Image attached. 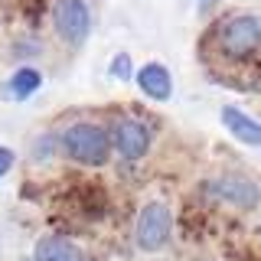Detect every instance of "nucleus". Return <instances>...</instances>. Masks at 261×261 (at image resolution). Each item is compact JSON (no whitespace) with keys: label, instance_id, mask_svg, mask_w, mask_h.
I'll return each instance as SVG.
<instances>
[{"label":"nucleus","instance_id":"13","mask_svg":"<svg viewBox=\"0 0 261 261\" xmlns=\"http://www.w3.org/2000/svg\"><path fill=\"white\" fill-rule=\"evenodd\" d=\"M258 235H261V228H258Z\"/></svg>","mask_w":261,"mask_h":261},{"label":"nucleus","instance_id":"6","mask_svg":"<svg viewBox=\"0 0 261 261\" xmlns=\"http://www.w3.org/2000/svg\"><path fill=\"white\" fill-rule=\"evenodd\" d=\"M206 193L212 196V199L228 202V206H235V209H251V206H258V199H261L258 186L251 183L248 176H219V179H209Z\"/></svg>","mask_w":261,"mask_h":261},{"label":"nucleus","instance_id":"11","mask_svg":"<svg viewBox=\"0 0 261 261\" xmlns=\"http://www.w3.org/2000/svg\"><path fill=\"white\" fill-rule=\"evenodd\" d=\"M108 79H134V65H130V53H114V59L108 62Z\"/></svg>","mask_w":261,"mask_h":261},{"label":"nucleus","instance_id":"8","mask_svg":"<svg viewBox=\"0 0 261 261\" xmlns=\"http://www.w3.org/2000/svg\"><path fill=\"white\" fill-rule=\"evenodd\" d=\"M219 118H222L225 130H228V134H232L239 144L261 147V121H255L251 114H245L242 108H235V105H225V108L219 111Z\"/></svg>","mask_w":261,"mask_h":261},{"label":"nucleus","instance_id":"10","mask_svg":"<svg viewBox=\"0 0 261 261\" xmlns=\"http://www.w3.org/2000/svg\"><path fill=\"white\" fill-rule=\"evenodd\" d=\"M43 88V72L33 69V65H23V69H16L10 82H7V95L16 98V101H23V98H30L33 92H39Z\"/></svg>","mask_w":261,"mask_h":261},{"label":"nucleus","instance_id":"3","mask_svg":"<svg viewBox=\"0 0 261 261\" xmlns=\"http://www.w3.org/2000/svg\"><path fill=\"white\" fill-rule=\"evenodd\" d=\"M261 46V20L251 13H239L222 23L219 30V49L228 59H245Z\"/></svg>","mask_w":261,"mask_h":261},{"label":"nucleus","instance_id":"1","mask_svg":"<svg viewBox=\"0 0 261 261\" xmlns=\"http://www.w3.org/2000/svg\"><path fill=\"white\" fill-rule=\"evenodd\" d=\"M59 147L65 157H72L82 167H105L111 157V137L108 127L92 124V121H79V124H69L59 134Z\"/></svg>","mask_w":261,"mask_h":261},{"label":"nucleus","instance_id":"2","mask_svg":"<svg viewBox=\"0 0 261 261\" xmlns=\"http://www.w3.org/2000/svg\"><path fill=\"white\" fill-rule=\"evenodd\" d=\"M170 232H173V212H170L167 202H147V206L137 212L134 222V242L141 251H160L167 248Z\"/></svg>","mask_w":261,"mask_h":261},{"label":"nucleus","instance_id":"12","mask_svg":"<svg viewBox=\"0 0 261 261\" xmlns=\"http://www.w3.org/2000/svg\"><path fill=\"white\" fill-rule=\"evenodd\" d=\"M13 150H10V147H0V179H4L7 173H10V170H13Z\"/></svg>","mask_w":261,"mask_h":261},{"label":"nucleus","instance_id":"7","mask_svg":"<svg viewBox=\"0 0 261 261\" xmlns=\"http://www.w3.org/2000/svg\"><path fill=\"white\" fill-rule=\"evenodd\" d=\"M134 82L150 101H170V98H173V75H170V69L160 65V62L141 65V69L134 72Z\"/></svg>","mask_w":261,"mask_h":261},{"label":"nucleus","instance_id":"9","mask_svg":"<svg viewBox=\"0 0 261 261\" xmlns=\"http://www.w3.org/2000/svg\"><path fill=\"white\" fill-rule=\"evenodd\" d=\"M33 261H88V255L65 235H43L33 248Z\"/></svg>","mask_w":261,"mask_h":261},{"label":"nucleus","instance_id":"5","mask_svg":"<svg viewBox=\"0 0 261 261\" xmlns=\"http://www.w3.org/2000/svg\"><path fill=\"white\" fill-rule=\"evenodd\" d=\"M108 137H111V150H118V157L130 163L147 157V150H150V130L137 118H118L108 127Z\"/></svg>","mask_w":261,"mask_h":261},{"label":"nucleus","instance_id":"4","mask_svg":"<svg viewBox=\"0 0 261 261\" xmlns=\"http://www.w3.org/2000/svg\"><path fill=\"white\" fill-rule=\"evenodd\" d=\"M53 27L56 36L69 46H82L92 33V10L85 0H56L53 4Z\"/></svg>","mask_w":261,"mask_h":261}]
</instances>
